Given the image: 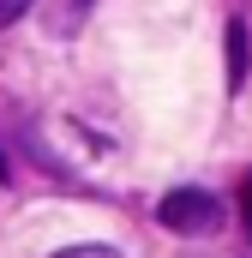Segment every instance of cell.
Segmentation results:
<instances>
[{"label":"cell","instance_id":"1","mask_svg":"<svg viewBox=\"0 0 252 258\" xmlns=\"http://www.w3.org/2000/svg\"><path fill=\"white\" fill-rule=\"evenodd\" d=\"M156 222L174 228V234H210L222 222V204L204 192V186H174V192L156 204Z\"/></svg>","mask_w":252,"mask_h":258},{"label":"cell","instance_id":"2","mask_svg":"<svg viewBox=\"0 0 252 258\" xmlns=\"http://www.w3.org/2000/svg\"><path fill=\"white\" fill-rule=\"evenodd\" d=\"M246 78V24H228V84L240 90Z\"/></svg>","mask_w":252,"mask_h":258},{"label":"cell","instance_id":"3","mask_svg":"<svg viewBox=\"0 0 252 258\" xmlns=\"http://www.w3.org/2000/svg\"><path fill=\"white\" fill-rule=\"evenodd\" d=\"M24 12H30V0H0V30H6V24H18Z\"/></svg>","mask_w":252,"mask_h":258},{"label":"cell","instance_id":"4","mask_svg":"<svg viewBox=\"0 0 252 258\" xmlns=\"http://www.w3.org/2000/svg\"><path fill=\"white\" fill-rule=\"evenodd\" d=\"M54 258H120V252H108V246H66V252H54Z\"/></svg>","mask_w":252,"mask_h":258},{"label":"cell","instance_id":"5","mask_svg":"<svg viewBox=\"0 0 252 258\" xmlns=\"http://www.w3.org/2000/svg\"><path fill=\"white\" fill-rule=\"evenodd\" d=\"M240 210H246V228H252V180L240 186Z\"/></svg>","mask_w":252,"mask_h":258},{"label":"cell","instance_id":"6","mask_svg":"<svg viewBox=\"0 0 252 258\" xmlns=\"http://www.w3.org/2000/svg\"><path fill=\"white\" fill-rule=\"evenodd\" d=\"M0 180H6V150H0Z\"/></svg>","mask_w":252,"mask_h":258}]
</instances>
